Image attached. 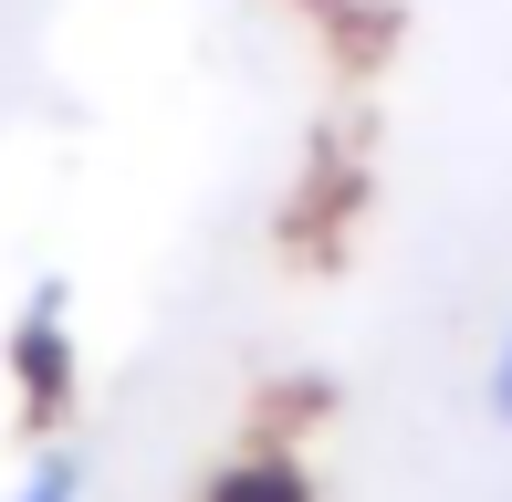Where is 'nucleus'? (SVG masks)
Masks as SVG:
<instances>
[{
    "label": "nucleus",
    "instance_id": "nucleus-4",
    "mask_svg": "<svg viewBox=\"0 0 512 502\" xmlns=\"http://www.w3.org/2000/svg\"><path fill=\"white\" fill-rule=\"evenodd\" d=\"M481 398H492V419L512 429V325H502V346H492V387H481Z\"/></svg>",
    "mask_w": 512,
    "mask_h": 502
},
{
    "label": "nucleus",
    "instance_id": "nucleus-3",
    "mask_svg": "<svg viewBox=\"0 0 512 502\" xmlns=\"http://www.w3.org/2000/svg\"><path fill=\"white\" fill-rule=\"evenodd\" d=\"M11 502H84V461H74V450H42V461L21 471Z\"/></svg>",
    "mask_w": 512,
    "mask_h": 502
},
{
    "label": "nucleus",
    "instance_id": "nucleus-1",
    "mask_svg": "<svg viewBox=\"0 0 512 502\" xmlns=\"http://www.w3.org/2000/svg\"><path fill=\"white\" fill-rule=\"evenodd\" d=\"M11 377H21V408H32L42 429L74 408V283H63V272H42L32 304H21V325H11Z\"/></svg>",
    "mask_w": 512,
    "mask_h": 502
},
{
    "label": "nucleus",
    "instance_id": "nucleus-2",
    "mask_svg": "<svg viewBox=\"0 0 512 502\" xmlns=\"http://www.w3.org/2000/svg\"><path fill=\"white\" fill-rule=\"evenodd\" d=\"M209 502H314L304 461H283V450H251V461H230L220 482H209Z\"/></svg>",
    "mask_w": 512,
    "mask_h": 502
}]
</instances>
